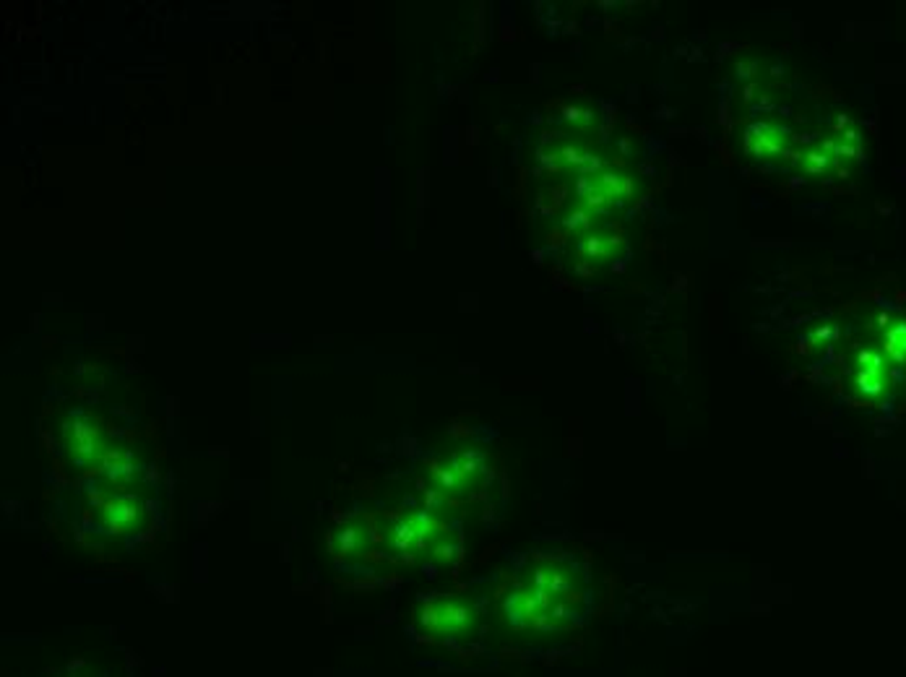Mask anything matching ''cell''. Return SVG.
I'll list each match as a JSON object with an SVG mask.
<instances>
[{"mask_svg":"<svg viewBox=\"0 0 906 677\" xmlns=\"http://www.w3.org/2000/svg\"><path fill=\"white\" fill-rule=\"evenodd\" d=\"M373 537H375V529L370 526L367 519H349L342 526H336L328 537V547L334 553V558H344V561H352V558H363L370 553L373 547Z\"/></svg>","mask_w":906,"mask_h":677,"instance_id":"cell-7","label":"cell"},{"mask_svg":"<svg viewBox=\"0 0 906 677\" xmlns=\"http://www.w3.org/2000/svg\"><path fill=\"white\" fill-rule=\"evenodd\" d=\"M886 347L896 360H906V324H899L888 331Z\"/></svg>","mask_w":906,"mask_h":677,"instance_id":"cell-9","label":"cell"},{"mask_svg":"<svg viewBox=\"0 0 906 677\" xmlns=\"http://www.w3.org/2000/svg\"><path fill=\"white\" fill-rule=\"evenodd\" d=\"M589 612V576L579 563L565 558H544L529 565L501 600L503 620L513 631L532 633L576 628Z\"/></svg>","mask_w":906,"mask_h":677,"instance_id":"cell-1","label":"cell"},{"mask_svg":"<svg viewBox=\"0 0 906 677\" xmlns=\"http://www.w3.org/2000/svg\"><path fill=\"white\" fill-rule=\"evenodd\" d=\"M99 522L113 534H131V532H138V529L146 526V508L135 495L117 493V495L107 498L102 503Z\"/></svg>","mask_w":906,"mask_h":677,"instance_id":"cell-6","label":"cell"},{"mask_svg":"<svg viewBox=\"0 0 906 677\" xmlns=\"http://www.w3.org/2000/svg\"><path fill=\"white\" fill-rule=\"evenodd\" d=\"M787 146V135L776 125H752L745 135V149L752 156H776Z\"/></svg>","mask_w":906,"mask_h":677,"instance_id":"cell-8","label":"cell"},{"mask_svg":"<svg viewBox=\"0 0 906 677\" xmlns=\"http://www.w3.org/2000/svg\"><path fill=\"white\" fill-rule=\"evenodd\" d=\"M414 622L423 633L438 639H463L477 631L480 612L466 597H433L420 602Z\"/></svg>","mask_w":906,"mask_h":677,"instance_id":"cell-4","label":"cell"},{"mask_svg":"<svg viewBox=\"0 0 906 677\" xmlns=\"http://www.w3.org/2000/svg\"><path fill=\"white\" fill-rule=\"evenodd\" d=\"M490 462L483 451H453L430 466V493L441 501H463L483 490Z\"/></svg>","mask_w":906,"mask_h":677,"instance_id":"cell-3","label":"cell"},{"mask_svg":"<svg viewBox=\"0 0 906 677\" xmlns=\"http://www.w3.org/2000/svg\"><path fill=\"white\" fill-rule=\"evenodd\" d=\"M386 537L388 553L404 561H424V558H451L459 550L453 544V529L438 516V511L420 508L404 516H396L388 523Z\"/></svg>","mask_w":906,"mask_h":677,"instance_id":"cell-2","label":"cell"},{"mask_svg":"<svg viewBox=\"0 0 906 677\" xmlns=\"http://www.w3.org/2000/svg\"><path fill=\"white\" fill-rule=\"evenodd\" d=\"M63 445L78 466H102V462L113 453L107 430L95 414L76 409L63 425Z\"/></svg>","mask_w":906,"mask_h":677,"instance_id":"cell-5","label":"cell"}]
</instances>
